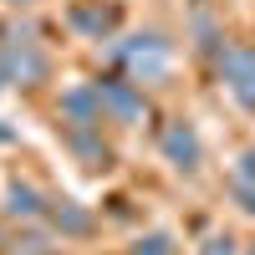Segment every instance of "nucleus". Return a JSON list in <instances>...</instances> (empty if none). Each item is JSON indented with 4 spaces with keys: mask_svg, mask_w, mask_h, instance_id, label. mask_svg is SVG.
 Wrapping results in <instances>:
<instances>
[{
    "mask_svg": "<svg viewBox=\"0 0 255 255\" xmlns=\"http://www.w3.org/2000/svg\"><path fill=\"white\" fill-rule=\"evenodd\" d=\"M138 255H174V250H168V235H148V240H138Z\"/></svg>",
    "mask_w": 255,
    "mask_h": 255,
    "instance_id": "9d476101",
    "label": "nucleus"
},
{
    "mask_svg": "<svg viewBox=\"0 0 255 255\" xmlns=\"http://www.w3.org/2000/svg\"><path fill=\"white\" fill-rule=\"evenodd\" d=\"M56 225H61V230H72V235H87V230H92V220L82 215V209H72V204H61V209H56Z\"/></svg>",
    "mask_w": 255,
    "mask_h": 255,
    "instance_id": "1a4fd4ad",
    "label": "nucleus"
},
{
    "mask_svg": "<svg viewBox=\"0 0 255 255\" xmlns=\"http://www.w3.org/2000/svg\"><path fill=\"white\" fill-rule=\"evenodd\" d=\"M36 209H41V194L26 189V184H15L10 189V215H36Z\"/></svg>",
    "mask_w": 255,
    "mask_h": 255,
    "instance_id": "6e6552de",
    "label": "nucleus"
},
{
    "mask_svg": "<svg viewBox=\"0 0 255 255\" xmlns=\"http://www.w3.org/2000/svg\"><path fill=\"white\" fill-rule=\"evenodd\" d=\"M204 255H230V240H209V250Z\"/></svg>",
    "mask_w": 255,
    "mask_h": 255,
    "instance_id": "f8f14e48",
    "label": "nucleus"
},
{
    "mask_svg": "<svg viewBox=\"0 0 255 255\" xmlns=\"http://www.w3.org/2000/svg\"><path fill=\"white\" fill-rule=\"evenodd\" d=\"M245 179H255V153H245V168H240Z\"/></svg>",
    "mask_w": 255,
    "mask_h": 255,
    "instance_id": "ddd939ff",
    "label": "nucleus"
},
{
    "mask_svg": "<svg viewBox=\"0 0 255 255\" xmlns=\"http://www.w3.org/2000/svg\"><path fill=\"white\" fill-rule=\"evenodd\" d=\"M72 26H82V31H87V36H108L113 26H118V10H97V5H77L72 10Z\"/></svg>",
    "mask_w": 255,
    "mask_h": 255,
    "instance_id": "0eeeda50",
    "label": "nucleus"
},
{
    "mask_svg": "<svg viewBox=\"0 0 255 255\" xmlns=\"http://www.w3.org/2000/svg\"><path fill=\"white\" fill-rule=\"evenodd\" d=\"M123 61H128L143 82H153V77H163V67H168V51H163L158 36H133V41L123 46Z\"/></svg>",
    "mask_w": 255,
    "mask_h": 255,
    "instance_id": "20e7f679",
    "label": "nucleus"
},
{
    "mask_svg": "<svg viewBox=\"0 0 255 255\" xmlns=\"http://www.w3.org/2000/svg\"><path fill=\"white\" fill-rule=\"evenodd\" d=\"M250 255H255V245H250Z\"/></svg>",
    "mask_w": 255,
    "mask_h": 255,
    "instance_id": "4468645a",
    "label": "nucleus"
},
{
    "mask_svg": "<svg viewBox=\"0 0 255 255\" xmlns=\"http://www.w3.org/2000/svg\"><path fill=\"white\" fill-rule=\"evenodd\" d=\"M0 72L31 87V82H41V77H46V56H41V51H31V41H5V46H0Z\"/></svg>",
    "mask_w": 255,
    "mask_h": 255,
    "instance_id": "7ed1b4c3",
    "label": "nucleus"
},
{
    "mask_svg": "<svg viewBox=\"0 0 255 255\" xmlns=\"http://www.w3.org/2000/svg\"><path fill=\"white\" fill-rule=\"evenodd\" d=\"M61 113H67V118L82 128V133H92V128L102 123V113H108V108H102V92H97V87H77V92H67V97H61Z\"/></svg>",
    "mask_w": 255,
    "mask_h": 255,
    "instance_id": "39448f33",
    "label": "nucleus"
},
{
    "mask_svg": "<svg viewBox=\"0 0 255 255\" xmlns=\"http://www.w3.org/2000/svg\"><path fill=\"white\" fill-rule=\"evenodd\" d=\"M240 204H245L250 215H255V189H250V184H240Z\"/></svg>",
    "mask_w": 255,
    "mask_h": 255,
    "instance_id": "9b49d317",
    "label": "nucleus"
},
{
    "mask_svg": "<svg viewBox=\"0 0 255 255\" xmlns=\"http://www.w3.org/2000/svg\"><path fill=\"white\" fill-rule=\"evenodd\" d=\"M163 153L174 158L179 168H194V163H199V138H194V128H189V123H168V128H163Z\"/></svg>",
    "mask_w": 255,
    "mask_h": 255,
    "instance_id": "423d86ee",
    "label": "nucleus"
},
{
    "mask_svg": "<svg viewBox=\"0 0 255 255\" xmlns=\"http://www.w3.org/2000/svg\"><path fill=\"white\" fill-rule=\"evenodd\" d=\"M97 92H102V108H108L118 123H138V118L148 113L143 92H138L128 77H102V82H97Z\"/></svg>",
    "mask_w": 255,
    "mask_h": 255,
    "instance_id": "f03ea898",
    "label": "nucleus"
},
{
    "mask_svg": "<svg viewBox=\"0 0 255 255\" xmlns=\"http://www.w3.org/2000/svg\"><path fill=\"white\" fill-rule=\"evenodd\" d=\"M220 72L230 82V92H235L245 108H255V51L250 46H225L220 51Z\"/></svg>",
    "mask_w": 255,
    "mask_h": 255,
    "instance_id": "f257e3e1",
    "label": "nucleus"
}]
</instances>
